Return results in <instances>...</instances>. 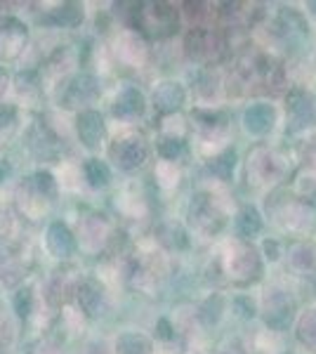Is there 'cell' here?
I'll return each instance as SVG.
<instances>
[{
	"label": "cell",
	"mask_w": 316,
	"mask_h": 354,
	"mask_svg": "<svg viewBox=\"0 0 316 354\" xmlns=\"http://www.w3.org/2000/svg\"><path fill=\"white\" fill-rule=\"evenodd\" d=\"M297 340L302 345H307L309 350H316V307L314 310L302 312V317L297 319Z\"/></svg>",
	"instance_id": "e0dca14e"
},
{
	"label": "cell",
	"mask_w": 316,
	"mask_h": 354,
	"mask_svg": "<svg viewBox=\"0 0 316 354\" xmlns=\"http://www.w3.org/2000/svg\"><path fill=\"white\" fill-rule=\"evenodd\" d=\"M116 354H149V340L140 333H125L116 340Z\"/></svg>",
	"instance_id": "ac0fdd59"
},
{
	"label": "cell",
	"mask_w": 316,
	"mask_h": 354,
	"mask_svg": "<svg viewBox=\"0 0 316 354\" xmlns=\"http://www.w3.org/2000/svg\"><path fill=\"white\" fill-rule=\"evenodd\" d=\"M78 135L83 137V142L88 147H97L104 137V121H102L100 113L95 111H85L78 118Z\"/></svg>",
	"instance_id": "4fadbf2b"
},
{
	"label": "cell",
	"mask_w": 316,
	"mask_h": 354,
	"mask_svg": "<svg viewBox=\"0 0 316 354\" xmlns=\"http://www.w3.org/2000/svg\"><path fill=\"white\" fill-rule=\"evenodd\" d=\"M158 177H160V185L163 187H175L177 180H180V170L175 168V163L172 161H163L158 165Z\"/></svg>",
	"instance_id": "603a6c76"
},
{
	"label": "cell",
	"mask_w": 316,
	"mask_h": 354,
	"mask_svg": "<svg viewBox=\"0 0 316 354\" xmlns=\"http://www.w3.org/2000/svg\"><path fill=\"white\" fill-rule=\"evenodd\" d=\"M234 307H236V312L241 317H255V305H252V300L248 298H236L234 300Z\"/></svg>",
	"instance_id": "d4e9b609"
},
{
	"label": "cell",
	"mask_w": 316,
	"mask_h": 354,
	"mask_svg": "<svg viewBox=\"0 0 316 354\" xmlns=\"http://www.w3.org/2000/svg\"><path fill=\"white\" fill-rule=\"evenodd\" d=\"M116 55H118V59H123L135 66V64H142V62H145L147 50H145V43H142L135 33L125 31V33H120V38L116 41Z\"/></svg>",
	"instance_id": "7c38bea8"
},
{
	"label": "cell",
	"mask_w": 316,
	"mask_h": 354,
	"mask_svg": "<svg viewBox=\"0 0 316 354\" xmlns=\"http://www.w3.org/2000/svg\"><path fill=\"white\" fill-rule=\"evenodd\" d=\"M160 335H163V338H170V326H168V322H160Z\"/></svg>",
	"instance_id": "f1b7e54d"
},
{
	"label": "cell",
	"mask_w": 316,
	"mask_h": 354,
	"mask_svg": "<svg viewBox=\"0 0 316 354\" xmlns=\"http://www.w3.org/2000/svg\"><path fill=\"white\" fill-rule=\"evenodd\" d=\"M284 175V163L274 151L269 149H255L248 158V177L255 185H264L269 180H277Z\"/></svg>",
	"instance_id": "5b68a950"
},
{
	"label": "cell",
	"mask_w": 316,
	"mask_h": 354,
	"mask_svg": "<svg viewBox=\"0 0 316 354\" xmlns=\"http://www.w3.org/2000/svg\"><path fill=\"white\" fill-rule=\"evenodd\" d=\"M220 354H245V347L241 345V340H229L220 350Z\"/></svg>",
	"instance_id": "484cf974"
},
{
	"label": "cell",
	"mask_w": 316,
	"mask_h": 354,
	"mask_svg": "<svg viewBox=\"0 0 316 354\" xmlns=\"http://www.w3.org/2000/svg\"><path fill=\"white\" fill-rule=\"evenodd\" d=\"M160 156L165 158V161H172L175 163V158L182 153V142H180V137H165L163 142H160Z\"/></svg>",
	"instance_id": "7402d4cb"
},
{
	"label": "cell",
	"mask_w": 316,
	"mask_h": 354,
	"mask_svg": "<svg viewBox=\"0 0 316 354\" xmlns=\"http://www.w3.org/2000/svg\"><path fill=\"white\" fill-rule=\"evenodd\" d=\"M111 153L123 170H137L140 165H145V161L149 158V147L145 145L142 137L130 135V137H120V140H116Z\"/></svg>",
	"instance_id": "8992f818"
},
{
	"label": "cell",
	"mask_w": 316,
	"mask_h": 354,
	"mask_svg": "<svg viewBox=\"0 0 316 354\" xmlns=\"http://www.w3.org/2000/svg\"><path fill=\"white\" fill-rule=\"evenodd\" d=\"M36 354H62V350L55 345H50V342H40L36 347Z\"/></svg>",
	"instance_id": "4316f807"
},
{
	"label": "cell",
	"mask_w": 316,
	"mask_h": 354,
	"mask_svg": "<svg viewBox=\"0 0 316 354\" xmlns=\"http://www.w3.org/2000/svg\"><path fill=\"white\" fill-rule=\"evenodd\" d=\"M236 232L241 239H252L262 232V218H260V213H257V208L248 205V208L241 210L236 218Z\"/></svg>",
	"instance_id": "9a60e30c"
},
{
	"label": "cell",
	"mask_w": 316,
	"mask_h": 354,
	"mask_svg": "<svg viewBox=\"0 0 316 354\" xmlns=\"http://www.w3.org/2000/svg\"><path fill=\"white\" fill-rule=\"evenodd\" d=\"M220 314H222V300L215 295V298H210V300L203 305V312H201V319H203L205 324H215L217 319H220Z\"/></svg>",
	"instance_id": "cb8c5ba5"
},
{
	"label": "cell",
	"mask_w": 316,
	"mask_h": 354,
	"mask_svg": "<svg viewBox=\"0 0 316 354\" xmlns=\"http://www.w3.org/2000/svg\"><path fill=\"white\" fill-rule=\"evenodd\" d=\"M78 302L88 314H95V310L102 302V290L97 288L95 283H83V286L78 288Z\"/></svg>",
	"instance_id": "d6986e66"
},
{
	"label": "cell",
	"mask_w": 316,
	"mask_h": 354,
	"mask_svg": "<svg viewBox=\"0 0 316 354\" xmlns=\"http://www.w3.org/2000/svg\"><path fill=\"white\" fill-rule=\"evenodd\" d=\"M224 272H227L229 279L239 283L252 281L262 272L260 255L250 243H234L227 253V260H224Z\"/></svg>",
	"instance_id": "6da1fadb"
},
{
	"label": "cell",
	"mask_w": 316,
	"mask_h": 354,
	"mask_svg": "<svg viewBox=\"0 0 316 354\" xmlns=\"http://www.w3.org/2000/svg\"><path fill=\"white\" fill-rule=\"evenodd\" d=\"M288 116L292 130L307 128L309 123L316 121V97L304 90H295L288 97Z\"/></svg>",
	"instance_id": "ba28073f"
},
{
	"label": "cell",
	"mask_w": 316,
	"mask_h": 354,
	"mask_svg": "<svg viewBox=\"0 0 316 354\" xmlns=\"http://www.w3.org/2000/svg\"><path fill=\"white\" fill-rule=\"evenodd\" d=\"M185 100H187L185 88L175 81H163L154 90V106H156L160 113H175L185 104Z\"/></svg>",
	"instance_id": "9c48e42d"
},
{
	"label": "cell",
	"mask_w": 316,
	"mask_h": 354,
	"mask_svg": "<svg viewBox=\"0 0 316 354\" xmlns=\"http://www.w3.org/2000/svg\"><path fill=\"white\" fill-rule=\"evenodd\" d=\"M113 113H116L118 118H125V121L142 116V113H145V95L135 88H125L123 93L116 97Z\"/></svg>",
	"instance_id": "8fae6325"
},
{
	"label": "cell",
	"mask_w": 316,
	"mask_h": 354,
	"mask_svg": "<svg viewBox=\"0 0 316 354\" xmlns=\"http://www.w3.org/2000/svg\"><path fill=\"white\" fill-rule=\"evenodd\" d=\"M277 111L272 104H252L243 113V125L250 135H267L274 128Z\"/></svg>",
	"instance_id": "30bf717a"
},
{
	"label": "cell",
	"mask_w": 316,
	"mask_h": 354,
	"mask_svg": "<svg viewBox=\"0 0 316 354\" xmlns=\"http://www.w3.org/2000/svg\"><path fill=\"white\" fill-rule=\"evenodd\" d=\"M85 180L93 187H104L109 182V168L102 161L93 158L90 163H85Z\"/></svg>",
	"instance_id": "ffe728a7"
},
{
	"label": "cell",
	"mask_w": 316,
	"mask_h": 354,
	"mask_svg": "<svg viewBox=\"0 0 316 354\" xmlns=\"http://www.w3.org/2000/svg\"><path fill=\"white\" fill-rule=\"evenodd\" d=\"M187 53L196 59H220L224 53V43L215 31L194 28L187 36Z\"/></svg>",
	"instance_id": "52a82bcc"
},
{
	"label": "cell",
	"mask_w": 316,
	"mask_h": 354,
	"mask_svg": "<svg viewBox=\"0 0 316 354\" xmlns=\"http://www.w3.org/2000/svg\"><path fill=\"white\" fill-rule=\"evenodd\" d=\"M295 317V302L286 290L272 288L264 295V322L269 328L274 330H284L288 328V324Z\"/></svg>",
	"instance_id": "3957f363"
},
{
	"label": "cell",
	"mask_w": 316,
	"mask_h": 354,
	"mask_svg": "<svg viewBox=\"0 0 316 354\" xmlns=\"http://www.w3.org/2000/svg\"><path fill=\"white\" fill-rule=\"evenodd\" d=\"M234 163H236V156H234V151H224V153H220V156L210 161V170L217 177L227 180V177L234 173Z\"/></svg>",
	"instance_id": "44dd1931"
},
{
	"label": "cell",
	"mask_w": 316,
	"mask_h": 354,
	"mask_svg": "<svg viewBox=\"0 0 316 354\" xmlns=\"http://www.w3.org/2000/svg\"><path fill=\"white\" fill-rule=\"evenodd\" d=\"M137 24L140 28H145L147 33L156 38H163L172 33V28L177 26V15L170 5L163 3H149L142 10H137Z\"/></svg>",
	"instance_id": "7a4b0ae2"
},
{
	"label": "cell",
	"mask_w": 316,
	"mask_h": 354,
	"mask_svg": "<svg viewBox=\"0 0 316 354\" xmlns=\"http://www.w3.org/2000/svg\"><path fill=\"white\" fill-rule=\"evenodd\" d=\"M97 93H100V85H97L95 78L90 76H80L76 83L68 88V100H76V102H83V104H90L95 100ZM80 104V106H83Z\"/></svg>",
	"instance_id": "2e32d148"
},
{
	"label": "cell",
	"mask_w": 316,
	"mask_h": 354,
	"mask_svg": "<svg viewBox=\"0 0 316 354\" xmlns=\"http://www.w3.org/2000/svg\"><path fill=\"white\" fill-rule=\"evenodd\" d=\"M189 218L192 225L203 234H215L224 225V215L217 208L215 198L210 194H196L192 205H189Z\"/></svg>",
	"instance_id": "277c9868"
},
{
	"label": "cell",
	"mask_w": 316,
	"mask_h": 354,
	"mask_svg": "<svg viewBox=\"0 0 316 354\" xmlns=\"http://www.w3.org/2000/svg\"><path fill=\"white\" fill-rule=\"evenodd\" d=\"M290 267L295 272L312 274L316 272V243L300 241L290 248Z\"/></svg>",
	"instance_id": "5bb4252c"
},
{
	"label": "cell",
	"mask_w": 316,
	"mask_h": 354,
	"mask_svg": "<svg viewBox=\"0 0 316 354\" xmlns=\"http://www.w3.org/2000/svg\"><path fill=\"white\" fill-rule=\"evenodd\" d=\"M307 8H309V12H312V15L316 17V0H314V3H309Z\"/></svg>",
	"instance_id": "f546056e"
},
{
	"label": "cell",
	"mask_w": 316,
	"mask_h": 354,
	"mask_svg": "<svg viewBox=\"0 0 316 354\" xmlns=\"http://www.w3.org/2000/svg\"><path fill=\"white\" fill-rule=\"evenodd\" d=\"M264 250H267V253H272V255H269L272 260H277V258H279V255H277V243H274V241H267V243H264Z\"/></svg>",
	"instance_id": "83f0119b"
}]
</instances>
